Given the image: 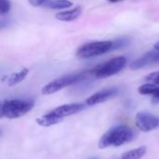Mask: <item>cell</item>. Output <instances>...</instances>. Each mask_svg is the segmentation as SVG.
<instances>
[{"label":"cell","instance_id":"cell-1","mask_svg":"<svg viewBox=\"0 0 159 159\" xmlns=\"http://www.w3.org/2000/svg\"><path fill=\"white\" fill-rule=\"evenodd\" d=\"M134 138L133 130L127 125H117L106 131L99 142V148L118 147L129 143Z\"/></svg>","mask_w":159,"mask_h":159},{"label":"cell","instance_id":"cell-2","mask_svg":"<svg viewBox=\"0 0 159 159\" xmlns=\"http://www.w3.org/2000/svg\"><path fill=\"white\" fill-rule=\"evenodd\" d=\"M85 109L83 103H69L63 104L51 110L48 114L36 119V123L42 127H51L61 123L63 118L77 114Z\"/></svg>","mask_w":159,"mask_h":159},{"label":"cell","instance_id":"cell-3","mask_svg":"<svg viewBox=\"0 0 159 159\" xmlns=\"http://www.w3.org/2000/svg\"><path fill=\"white\" fill-rule=\"evenodd\" d=\"M34 106L31 100H5L1 103V117L15 119L29 113Z\"/></svg>","mask_w":159,"mask_h":159},{"label":"cell","instance_id":"cell-4","mask_svg":"<svg viewBox=\"0 0 159 159\" xmlns=\"http://www.w3.org/2000/svg\"><path fill=\"white\" fill-rule=\"evenodd\" d=\"M112 49H114V41H95L81 46L76 51V56L80 59H90Z\"/></svg>","mask_w":159,"mask_h":159},{"label":"cell","instance_id":"cell-5","mask_svg":"<svg viewBox=\"0 0 159 159\" xmlns=\"http://www.w3.org/2000/svg\"><path fill=\"white\" fill-rule=\"evenodd\" d=\"M86 76L85 73H80V74H75V75H63L59 78H56L47 85H45L42 89V94L44 95H50L53 94L66 87H69L71 85H74L75 83L80 82L83 80Z\"/></svg>","mask_w":159,"mask_h":159},{"label":"cell","instance_id":"cell-6","mask_svg":"<svg viewBox=\"0 0 159 159\" xmlns=\"http://www.w3.org/2000/svg\"><path fill=\"white\" fill-rule=\"evenodd\" d=\"M127 59L123 56L116 57L99 65L92 71V75L97 78H106L119 73L126 66Z\"/></svg>","mask_w":159,"mask_h":159},{"label":"cell","instance_id":"cell-7","mask_svg":"<svg viewBox=\"0 0 159 159\" xmlns=\"http://www.w3.org/2000/svg\"><path fill=\"white\" fill-rule=\"evenodd\" d=\"M135 124L142 131H152L159 128V116L146 112H139L135 116Z\"/></svg>","mask_w":159,"mask_h":159},{"label":"cell","instance_id":"cell-8","mask_svg":"<svg viewBox=\"0 0 159 159\" xmlns=\"http://www.w3.org/2000/svg\"><path fill=\"white\" fill-rule=\"evenodd\" d=\"M118 93V89L116 88H111V89H105L101 91H98L89 97L86 100V104L89 106H93L99 103H102L103 102H106L107 100L115 97Z\"/></svg>","mask_w":159,"mask_h":159},{"label":"cell","instance_id":"cell-9","mask_svg":"<svg viewBox=\"0 0 159 159\" xmlns=\"http://www.w3.org/2000/svg\"><path fill=\"white\" fill-rule=\"evenodd\" d=\"M157 61H159V51L155 49L153 51L146 52L142 57L137 59L135 61H133L131 63L130 67L133 70H138V69L143 68L145 66L151 65L153 63H156Z\"/></svg>","mask_w":159,"mask_h":159},{"label":"cell","instance_id":"cell-10","mask_svg":"<svg viewBox=\"0 0 159 159\" xmlns=\"http://www.w3.org/2000/svg\"><path fill=\"white\" fill-rule=\"evenodd\" d=\"M138 91L142 95H151L153 96V102L154 103H158L159 102V86L155 85L152 83L149 84H144L141 86L138 89Z\"/></svg>","mask_w":159,"mask_h":159},{"label":"cell","instance_id":"cell-11","mask_svg":"<svg viewBox=\"0 0 159 159\" xmlns=\"http://www.w3.org/2000/svg\"><path fill=\"white\" fill-rule=\"evenodd\" d=\"M81 13H82L81 7H76L70 10L59 12L55 15V17L57 20H59L61 21H73V20H76L81 15Z\"/></svg>","mask_w":159,"mask_h":159},{"label":"cell","instance_id":"cell-12","mask_svg":"<svg viewBox=\"0 0 159 159\" xmlns=\"http://www.w3.org/2000/svg\"><path fill=\"white\" fill-rule=\"evenodd\" d=\"M29 73V69L28 68H22L20 71L17 72V73H14V74H11L8 77H7V83L9 87H12V86H15L19 83H20L22 80H24L27 76Z\"/></svg>","mask_w":159,"mask_h":159},{"label":"cell","instance_id":"cell-13","mask_svg":"<svg viewBox=\"0 0 159 159\" xmlns=\"http://www.w3.org/2000/svg\"><path fill=\"white\" fill-rule=\"evenodd\" d=\"M147 152V147L146 146H141L136 149L129 150L126 153H124L120 159H141L145 156Z\"/></svg>","mask_w":159,"mask_h":159},{"label":"cell","instance_id":"cell-14","mask_svg":"<svg viewBox=\"0 0 159 159\" xmlns=\"http://www.w3.org/2000/svg\"><path fill=\"white\" fill-rule=\"evenodd\" d=\"M44 6L52 9H63L71 7L73 6V2L70 0H48Z\"/></svg>","mask_w":159,"mask_h":159},{"label":"cell","instance_id":"cell-15","mask_svg":"<svg viewBox=\"0 0 159 159\" xmlns=\"http://www.w3.org/2000/svg\"><path fill=\"white\" fill-rule=\"evenodd\" d=\"M11 7L9 0H0V14L5 15L9 12Z\"/></svg>","mask_w":159,"mask_h":159},{"label":"cell","instance_id":"cell-16","mask_svg":"<svg viewBox=\"0 0 159 159\" xmlns=\"http://www.w3.org/2000/svg\"><path fill=\"white\" fill-rule=\"evenodd\" d=\"M145 80H146L147 82L152 83V84L159 85V71L154 72V73H151L150 75H148L145 77Z\"/></svg>","mask_w":159,"mask_h":159},{"label":"cell","instance_id":"cell-17","mask_svg":"<svg viewBox=\"0 0 159 159\" xmlns=\"http://www.w3.org/2000/svg\"><path fill=\"white\" fill-rule=\"evenodd\" d=\"M48 0H29V3L33 6V7H40V6H44L45 3H47Z\"/></svg>","mask_w":159,"mask_h":159},{"label":"cell","instance_id":"cell-18","mask_svg":"<svg viewBox=\"0 0 159 159\" xmlns=\"http://www.w3.org/2000/svg\"><path fill=\"white\" fill-rule=\"evenodd\" d=\"M155 49H157V50H158L159 51V41L155 45Z\"/></svg>","mask_w":159,"mask_h":159},{"label":"cell","instance_id":"cell-19","mask_svg":"<svg viewBox=\"0 0 159 159\" xmlns=\"http://www.w3.org/2000/svg\"><path fill=\"white\" fill-rule=\"evenodd\" d=\"M109 2H112V3H116V2H120V1H123V0H107Z\"/></svg>","mask_w":159,"mask_h":159},{"label":"cell","instance_id":"cell-20","mask_svg":"<svg viewBox=\"0 0 159 159\" xmlns=\"http://www.w3.org/2000/svg\"><path fill=\"white\" fill-rule=\"evenodd\" d=\"M89 159H99V158H96V157H92V158H89Z\"/></svg>","mask_w":159,"mask_h":159}]
</instances>
